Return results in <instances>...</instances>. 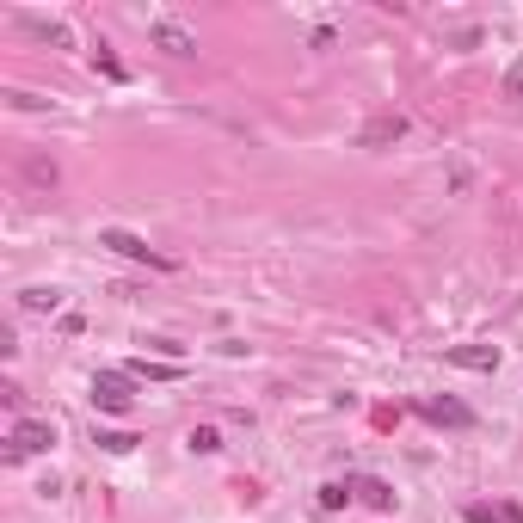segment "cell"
<instances>
[{
    "instance_id": "30bf717a",
    "label": "cell",
    "mask_w": 523,
    "mask_h": 523,
    "mask_svg": "<svg viewBox=\"0 0 523 523\" xmlns=\"http://www.w3.org/2000/svg\"><path fill=\"white\" fill-rule=\"evenodd\" d=\"M351 499H357V481H326V487H320V499H314V505H320V511H345Z\"/></svg>"
},
{
    "instance_id": "ba28073f",
    "label": "cell",
    "mask_w": 523,
    "mask_h": 523,
    "mask_svg": "<svg viewBox=\"0 0 523 523\" xmlns=\"http://www.w3.org/2000/svg\"><path fill=\"white\" fill-rule=\"evenodd\" d=\"M357 499H363V505H370V511H394V505H400V492L388 487V481H376V474H363V481H357Z\"/></svg>"
},
{
    "instance_id": "ac0fdd59",
    "label": "cell",
    "mask_w": 523,
    "mask_h": 523,
    "mask_svg": "<svg viewBox=\"0 0 523 523\" xmlns=\"http://www.w3.org/2000/svg\"><path fill=\"white\" fill-rule=\"evenodd\" d=\"M505 523H523V505H505Z\"/></svg>"
},
{
    "instance_id": "6da1fadb",
    "label": "cell",
    "mask_w": 523,
    "mask_h": 523,
    "mask_svg": "<svg viewBox=\"0 0 523 523\" xmlns=\"http://www.w3.org/2000/svg\"><path fill=\"white\" fill-rule=\"evenodd\" d=\"M93 407H99V413H130V407H136V388H130V370H99V376H93Z\"/></svg>"
},
{
    "instance_id": "5b68a950",
    "label": "cell",
    "mask_w": 523,
    "mask_h": 523,
    "mask_svg": "<svg viewBox=\"0 0 523 523\" xmlns=\"http://www.w3.org/2000/svg\"><path fill=\"white\" fill-rule=\"evenodd\" d=\"M148 37H154V50H167V56H197V37L185 32L179 19H154Z\"/></svg>"
},
{
    "instance_id": "9c48e42d",
    "label": "cell",
    "mask_w": 523,
    "mask_h": 523,
    "mask_svg": "<svg viewBox=\"0 0 523 523\" xmlns=\"http://www.w3.org/2000/svg\"><path fill=\"white\" fill-rule=\"evenodd\" d=\"M19 308L25 314H56L62 308V289H56V283H32V289H19Z\"/></svg>"
},
{
    "instance_id": "8992f818",
    "label": "cell",
    "mask_w": 523,
    "mask_h": 523,
    "mask_svg": "<svg viewBox=\"0 0 523 523\" xmlns=\"http://www.w3.org/2000/svg\"><path fill=\"white\" fill-rule=\"evenodd\" d=\"M444 363L474 370V376H492V370H499V351H492V345H444Z\"/></svg>"
},
{
    "instance_id": "5bb4252c",
    "label": "cell",
    "mask_w": 523,
    "mask_h": 523,
    "mask_svg": "<svg viewBox=\"0 0 523 523\" xmlns=\"http://www.w3.org/2000/svg\"><path fill=\"white\" fill-rule=\"evenodd\" d=\"M99 450H111V455H130V450H136V437H130V431H99Z\"/></svg>"
},
{
    "instance_id": "9a60e30c",
    "label": "cell",
    "mask_w": 523,
    "mask_h": 523,
    "mask_svg": "<svg viewBox=\"0 0 523 523\" xmlns=\"http://www.w3.org/2000/svg\"><path fill=\"white\" fill-rule=\"evenodd\" d=\"M505 511H492V505H468V523H499Z\"/></svg>"
},
{
    "instance_id": "52a82bcc",
    "label": "cell",
    "mask_w": 523,
    "mask_h": 523,
    "mask_svg": "<svg viewBox=\"0 0 523 523\" xmlns=\"http://www.w3.org/2000/svg\"><path fill=\"white\" fill-rule=\"evenodd\" d=\"M418 418H431V425H450V431H468L474 413L462 407V400H418Z\"/></svg>"
},
{
    "instance_id": "3957f363",
    "label": "cell",
    "mask_w": 523,
    "mask_h": 523,
    "mask_svg": "<svg viewBox=\"0 0 523 523\" xmlns=\"http://www.w3.org/2000/svg\"><path fill=\"white\" fill-rule=\"evenodd\" d=\"M99 246L124 252V259H136V265H161V271H173V259H161V252L142 241V234H130V228H99Z\"/></svg>"
},
{
    "instance_id": "e0dca14e",
    "label": "cell",
    "mask_w": 523,
    "mask_h": 523,
    "mask_svg": "<svg viewBox=\"0 0 523 523\" xmlns=\"http://www.w3.org/2000/svg\"><path fill=\"white\" fill-rule=\"evenodd\" d=\"M6 99L19 105V111H43V105H50V99H37V93H6Z\"/></svg>"
},
{
    "instance_id": "8fae6325",
    "label": "cell",
    "mask_w": 523,
    "mask_h": 523,
    "mask_svg": "<svg viewBox=\"0 0 523 523\" xmlns=\"http://www.w3.org/2000/svg\"><path fill=\"white\" fill-rule=\"evenodd\" d=\"M185 450H191V455H216V450H222V431H216V425H191Z\"/></svg>"
},
{
    "instance_id": "4fadbf2b",
    "label": "cell",
    "mask_w": 523,
    "mask_h": 523,
    "mask_svg": "<svg viewBox=\"0 0 523 523\" xmlns=\"http://www.w3.org/2000/svg\"><path fill=\"white\" fill-rule=\"evenodd\" d=\"M25 32H32V37H43V43H62V50L74 43V37H69V25H56V19H25Z\"/></svg>"
},
{
    "instance_id": "7a4b0ae2",
    "label": "cell",
    "mask_w": 523,
    "mask_h": 523,
    "mask_svg": "<svg viewBox=\"0 0 523 523\" xmlns=\"http://www.w3.org/2000/svg\"><path fill=\"white\" fill-rule=\"evenodd\" d=\"M56 444V425L50 418H19L13 437H6V462H25V455H43Z\"/></svg>"
},
{
    "instance_id": "7c38bea8",
    "label": "cell",
    "mask_w": 523,
    "mask_h": 523,
    "mask_svg": "<svg viewBox=\"0 0 523 523\" xmlns=\"http://www.w3.org/2000/svg\"><path fill=\"white\" fill-rule=\"evenodd\" d=\"M93 74H105V80H130V69L117 62V50H111V43H99V50H93Z\"/></svg>"
},
{
    "instance_id": "2e32d148",
    "label": "cell",
    "mask_w": 523,
    "mask_h": 523,
    "mask_svg": "<svg viewBox=\"0 0 523 523\" xmlns=\"http://www.w3.org/2000/svg\"><path fill=\"white\" fill-rule=\"evenodd\" d=\"M505 93H511V99H523V62H511V74H505Z\"/></svg>"
},
{
    "instance_id": "277c9868",
    "label": "cell",
    "mask_w": 523,
    "mask_h": 523,
    "mask_svg": "<svg viewBox=\"0 0 523 523\" xmlns=\"http://www.w3.org/2000/svg\"><path fill=\"white\" fill-rule=\"evenodd\" d=\"M407 130H413V124H407L400 111H382V117H370V124L357 130V148H394Z\"/></svg>"
}]
</instances>
